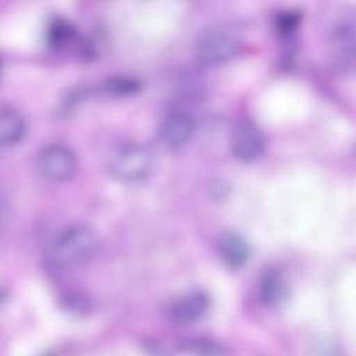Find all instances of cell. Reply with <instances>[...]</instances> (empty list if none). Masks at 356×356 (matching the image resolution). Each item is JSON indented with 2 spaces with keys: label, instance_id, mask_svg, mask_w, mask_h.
<instances>
[{
  "label": "cell",
  "instance_id": "6da1fadb",
  "mask_svg": "<svg viewBox=\"0 0 356 356\" xmlns=\"http://www.w3.org/2000/svg\"><path fill=\"white\" fill-rule=\"evenodd\" d=\"M97 249V236L86 225L75 224L64 228L53 239L47 250V263L57 270L88 261Z\"/></svg>",
  "mask_w": 356,
  "mask_h": 356
},
{
  "label": "cell",
  "instance_id": "7a4b0ae2",
  "mask_svg": "<svg viewBox=\"0 0 356 356\" xmlns=\"http://www.w3.org/2000/svg\"><path fill=\"white\" fill-rule=\"evenodd\" d=\"M110 171L125 182H139L149 177L153 168V154L140 143H124L110 157Z\"/></svg>",
  "mask_w": 356,
  "mask_h": 356
},
{
  "label": "cell",
  "instance_id": "3957f363",
  "mask_svg": "<svg viewBox=\"0 0 356 356\" xmlns=\"http://www.w3.org/2000/svg\"><path fill=\"white\" fill-rule=\"evenodd\" d=\"M36 167L44 178L54 182H61L74 174L76 157L68 145L51 142L43 146L38 153Z\"/></svg>",
  "mask_w": 356,
  "mask_h": 356
},
{
  "label": "cell",
  "instance_id": "277c9868",
  "mask_svg": "<svg viewBox=\"0 0 356 356\" xmlns=\"http://www.w3.org/2000/svg\"><path fill=\"white\" fill-rule=\"evenodd\" d=\"M266 147V138L256 122L249 118L239 120L231 132L232 154L245 163L259 159Z\"/></svg>",
  "mask_w": 356,
  "mask_h": 356
},
{
  "label": "cell",
  "instance_id": "5b68a950",
  "mask_svg": "<svg viewBox=\"0 0 356 356\" xmlns=\"http://www.w3.org/2000/svg\"><path fill=\"white\" fill-rule=\"evenodd\" d=\"M196 51L203 63L220 64L236 54L238 43L229 33L211 29L200 35L196 44Z\"/></svg>",
  "mask_w": 356,
  "mask_h": 356
},
{
  "label": "cell",
  "instance_id": "8992f818",
  "mask_svg": "<svg viewBox=\"0 0 356 356\" xmlns=\"http://www.w3.org/2000/svg\"><path fill=\"white\" fill-rule=\"evenodd\" d=\"M192 132V118L184 111H170L160 125L161 140L170 149L182 147L191 139Z\"/></svg>",
  "mask_w": 356,
  "mask_h": 356
},
{
  "label": "cell",
  "instance_id": "52a82bcc",
  "mask_svg": "<svg viewBox=\"0 0 356 356\" xmlns=\"http://www.w3.org/2000/svg\"><path fill=\"white\" fill-rule=\"evenodd\" d=\"M209 305V296L202 291H195L178 298L171 305L170 314L175 321L181 324H189L202 318L206 314Z\"/></svg>",
  "mask_w": 356,
  "mask_h": 356
},
{
  "label": "cell",
  "instance_id": "ba28073f",
  "mask_svg": "<svg viewBox=\"0 0 356 356\" xmlns=\"http://www.w3.org/2000/svg\"><path fill=\"white\" fill-rule=\"evenodd\" d=\"M26 122L24 115L11 106H4L0 114V143L1 147L17 145L25 135Z\"/></svg>",
  "mask_w": 356,
  "mask_h": 356
},
{
  "label": "cell",
  "instance_id": "9c48e42d",
  "mask_svg": "<svg viewBox=\"0 0 356 356\" xmlns=\"http://www.w3.org/2000/svg\"><path fill=\"white\" fill-rule=\"evenodd\" d=\"M218 253L229 268H239L248 261L250 252L248 242L239 234L228 232L218 241Z\"/></svg>",
  "mask_w": 356,
  "mask_h": 356
},
{
  "label": "cell",
  "instance_id": "30bf717a",
  "mask_svg": "<svg viewBox=\"0 0 356 356\" xmlns=\"http://www.w3.org/2000/svg\"><path fill=\"white\" fill-rule=\"evenodd\" d=\"M286 292V282L282 273L274 267L266 268L259 284L260 300L267 306H274L285 299Z\"/></svg>",
  "mask_w": 356,
  "mask_h": 356
},
{
  "label": "cell",
  "instance_id": "8fae6325",
  "mask_svg": "<svg viewBox=\"0 0 356 356\" xmlns=\"http://www.w3.org/2000/svg\"><path fill=\"white\" fill-rule=\"evenodd\" d=\"M334 56L345 65L353 58V29L350 26H341L334 33Z\"/></svg>",
  "mask_w": 356,
  "mask_h": 356
},
{
  "label": "cell",
  "instance_id": "7c38bea8",
  "mask_svg": "<svg viewBox=\"0 0 356 356\" xmlns=\"http://www.w3.org/2000/svg\"><path fill=\"white\" fill-rule=\"evenodd\" d=\"M74 33L75 31L68 21L56 18L47 28V42L51 47H61L71 42Z\"/></svg>",
  "mask_w": 356,
  "mask_h": 356
},
{
  "label": "cell",
  "instance_id": "4fadbf2b",
  "mask_svg": "<svg viewBox=\"0 0 356 356\" xmlns=\"http://www.w3.org/2000/svg\"><path fill=\"white\" fill-rule=\"evenodd\" d=\"M182 349L185 352L196 353V355H221L224 353V348L213 339L209 338H191L182 343Z\"/></svg>",
  "mask_w": 356,
  "mask_h": 356
},
{
  "label": "cell",
  "instance_id": "5bb4252c",
  "mask_svg": "<svg viewBox=\"0 0 356 356\" xmlns=\"http://www.w3.org/2000/svg\"><path fill=\"white\" fill-rule=\"evenodd\" d=\"M139 89V82L132 78H113L104 83V90L113 95H129Z\"/></svg>",
  "mask_w": 356,
  "mask_h": 356
},
{
  "label": "cell",
  "instance_id": "9a60e30c",
  "mask_svg": "<svg viewBox=\"0 0 356 356\" xmlns=\"http://www.w3.org/2000/svg\"><path fill=\"white\" fill-rule=\"evenodd\" d=\"M298 14L295 13H285V14H281L277 19V26L278 29L282 32V33H291L296 25H298Z\"/></svg>",
  "mask_w": 356,
  "mask_h": 356
}]
</instances>
